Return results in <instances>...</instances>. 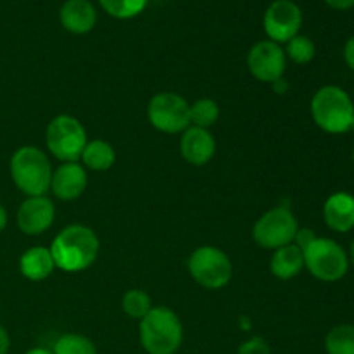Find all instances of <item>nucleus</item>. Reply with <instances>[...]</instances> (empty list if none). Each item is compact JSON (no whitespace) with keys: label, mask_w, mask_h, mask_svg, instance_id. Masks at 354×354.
Instances as JSON below:
<instances>
[{"label":"nucleus","mask_w":354,"mask_h":354,"mask_svg":"<svg viewBox=\"0 0 354 354\" xmlns=\"http://www.w3.org/2000/svg\"><path fill=\"white\" fill-rule=\"evenodd\" d=\"M55 268L75 273L90 268L99 256L100 242L95 232L85 225H69L62 228L50 244Z\"/></svg>","instance_id":"f257e3e1"},{"label":"nucleus","mask_w":354,"mask_h":354,"mask_svg":"<svg viewBox=\"0 0 354 354\" xmlns=\"http://www.w3.org/2000/svg\"><path fill=\"white\" fill-rule=\"evenodd\" d=\"M138 335L147 354H176L183 341V325L175 311L156 306L140 320Z\"/></svg>","instance_id":"f03ea898"},{"label":"nucleus","mask_w":354,"mask_h":354,"mask_svg":"<svg viewBox=\"0 0 354 354\" xmlns=\"http://www.w3.org/2000/svg\"><path fill=\"white\" fill-rule=\"evenodd\" d=\"M52 165L47 154L33 145H23L10 158V176L28 197L45 196L50 190Z\"/></svg>","instance_id":"7ed1b4c3"},{"label":"nucleus","mask_w":354,"mask_h":354,"mask_svg":"<svg viewBox=\"0 0 354 354\" xmlns=\"http://www.w3.org/2000/svg\"><path fill=\"white\" fill-rule=\"evenodd\" d=\"M311 118L318 128L332 135L346 133L354 116L353 99L341 86H322L311 99Z\"/></svg>","instance_id":"20e7f679"},{"label":"nucleus","mask_w":354,"mask_h":354,"mask_svg":"<svg viewBox=\"0 0 354 354\" xmlns=\"http://www.w3.org/2000/svg\"><path fill=\"white\" fill-rule=\"evenodd\" d=\"M303 256L308 272L322 282H337L348 273V252L332 239L317 237L303 249Z\"/></svg>","instance_id":"39448f33"},{"label":"nucleus","mask_w":354,"mask_h":354,"mask_svg":"<svg viewBox=\"0 0 354 354\" xmlns=\"http://www.w3.org/2000/svg\"><path fill=\"white\" fill-rule=\"evenodd\" d=\"M187 266H189L192 279L201 287L209 290L227 287L230 283L232 275H234V266H232L230 258L221 249L213 248V245L197 248L190 254Z\"/></svg>","instance_id":"423d86ee"},{"label":"nucleus","mask_w":354,"mask_h":354,"mask_svg":"<svg viewBox=\"0 0 354 354\" xmlns=\"http://www.w3.org/2000/svg\"><path fill=\"white\" fill-rule=\"evenodd\" d=\"M47 149L55 159L62 162H75L82 158L85 149L86 131L76 118L61 114L48 123L45 131Z\"/></svg>","instance_id":"0eeeda50"},{"label":"nucleus","mask_w":354,"mask_h":354,"mask_svg":"<svg viewBox=\"0 0 354 354\" xmlns=\"http://www.w3.org/2000/svg\"><path fill=\"white\" fill-rule=\"evenodd\" d=\"M297 230H299V225H297L292 211L286 206H279L266 211L256 221L254 228H252V239L263 249L275 251L283 245L292 244Z\"/></svg>","instance_id":"6e6552de"},{"label":"nucleus","mask_w":354,"mask_h":354,"mask_svg":"<svg viewBox=\"0 0 354 354\" xmlns=\"http://www.w3.org/2000/svg\"><path fill=\"white\" fill-rule=\"evenodd\" d=\"M147 118L162 133H182L190 127V104L175 92L156 93L149 100Z\"/></svg>","instance_id":"1a4fd4ad"},{"label":"nucleus","mask_w":354,"mask_h":354,"mask_svg":"<svg viewBox=\"0 0 354 354\" xmlns=\"http://www.w3.org/2000/svg\"><path fill=\"white\" fill-rule=\"evenodd\" d=\"M263 26L268 38L275 44H287L290 38L299 35L303 26V12L292 0H275L266 9Z\"/></svg>","instance_id":"9d476101"},{"label":"nucleus","mask_w":354,"mask_h":354,"mask_svg":"<svg viewBox=\"0 0 354 354\" xmlns=\"http://www.w3.org/2000/svg\"><path fill=\"white\" fill-rule=\"evenodd\" d=\"M248 68L258 82H279L287 68L286 50L272 40L258 41L248 54Z\"/></svg>","instance_id":"9b49d317"},{"label":"nucleus","mask_w":354,"mask_h":354,"mask_svg":"<svg viewBox=\"0 0 354 354\" xmlns=\"http://www.w3.org/2000/svg\"><path fill=\"white\" fill-rule=\"evenodd\" d=\"M55 218L54 203L47 196L28 197L17 209V227L26 235H40L52 227Z\"/></svg>","instance_id":"f8f14e48"},{"label":"nucleus","mask_w":354,"mask_h":354,"mask_svg":"<svg viewBox=\"0 0 354 354\" xmlns=\"http://www.w3.org/2000/svg\"><path fill=\"white\" fill-rule=\"evenodd\" d=\"M88 176L86 169L78 161L62 162L54 173H52L50 190L57 199L75 201L85 192Z\"/></svg>","instance_id":"ddd939ff"},{"label":"nucleus","mask_w":354,"mask_h":354,"mask_svg":"<svg viewBox=\"0 0 354 354\" xmlns=\"http://www.w3.org/2000/svg\"><path fill=\"white\" fill-rule=\"evenodd\" d=\"M216 151V140L209 130L199 127H189L180 140L182 158L192 166H204L213 159Z\"/></svg>","instance_id":"4468645a"},{"label":"nucleus","mask_w":354,"mask_h":354,"mask_svg":"<svg viewBox=\"0 0 354 354\" xmlns=\"http://www.w3.org/2000/svg\"><path fill=\"white\" fill-rule=\"evenodd\" d=\"M64 30L73 35H85L97 23V10L90 0H66L59 12Z\"/></svg>","instance_id":"2eb2a0df"},{"label":"nucleus","mask_w":354,"mask_h":354,"mask_svg":"<svg viewBox=\"0 0 354 354\" xmlns=\"http://www.w3.org/2000/svg\"><path fill=\"white\" fill-rule=\"evenodd\" d=\"M324 220L330 230L348 234L354 228V196L335 192L325 201Z\"/></svg>","instance_id":"dca6fc26"},{"label":"nucleus","mask_w":354,"mask_h":354,"mask_svg":"<svg viewBox=\"0 0 354 354\" xmlns=\"http://www.w3.org/2000/svg\"><path fill=\"white\" fill-rule=\"evenodd\" d=\"M19 270L21 275L31 282H41V280L48 279L55 270L50 249L44 248V245H35V248L24 251L19 259Z\"/></svg>","instance_id":"f3484780"},{"label":"nucleus","mask_w":354,"mask_h":354,"mask_svg":"<svg viewBox=\"0 0 354 354\" xmlns=\"http://www.w3.org/2000/svg\"><path fill=\"white\" fill-rule=\"evenodd\" d=\"M304 256L296 244H287L273 251L270 259V272L280 280H292L303 272Z\"/></svg>","instance_id":"a211bd4d"},{"label":"nucleus","mask_w":354,"mask_h":354,"mask_svg":"<svg viewBox=\"0 0 354 354\" xmlns=\"http://www.w3.org/2000/svg\"><path fill=\"white\" fill-rule=\"evenodd\" d=\"M80 159L83 162V168L93 169V171H107L109 168H113L114 161H116V152L109 142L95 138V140L86 142Z\"/></svg>","instance_id":"6ab92c4d"},{"label":"nucleus","mask_w":354,"mask_h":354,"mask_svg":"<svg viewBox=\"0 0 354 354\" xmlns=\"http://www.w3.org/2000/svg\"><path fill=\"white\" fill-rule=\"evenodd\" d=\"M327 354H354V325L342 324L330 328L325 337Z\"/></svg>","instance_id":"aec40b11"},{"label":"nucleus","mask_w":354,"mask_h":354,"mask_svg":"<svg viewBox=\"0 0 354 354\" xmlns=\"http://www.w3.org/2000/svg\"><path fill=\"white\" fill-rule=\"evenodd\" d=\"M220 118V107L214 102L213 99H204L196 100L190 106V127H199L209 130Z\"/></svg>","instance_id":"412c9836"},{"label":"nucleus","mask_w":354,"mask_h":354,"mask_svg":"<svg viewBox=\"0 0 354 354\" xmlns=\"http://www.w3.org/2000/svg\"><path fill=\"white\" fill-rule=\"evenodd\" d=\"M54 354H97L93 341L82 334H64L55 341Z\"/></svg>","instance_id":"4be33fe9"},{"label":"nucleus","mask_w":354,"mask_h":354,"mask_svg":"<svg viewBox=\"0 0 354 354\" xmlns=\"http://www.w3.org/2000/svg\"><path fill=\"white\" fill-rule=\"evenodd\" d=\"M121 306L128 317L133 318V320H142L152 310V299L145 290L131 289L124 292Z\"/></svg>","instance_id":"5701e85b"},{"label":"nucleus","mask_w":354,"mask_h":354,"mask_svg":"<svg viewBox=\"0 0 354 354\" xmlns=\"http://www.w3.org/2000/svg\"><path fill=\"white\" fill-rule=\"evenodd\" d=\"M149 0H99L100 7L116 19H131L145 9Z\"/></svg>","instance_id":"b1692460"},{"label":"nucleus","mask_w":354,"mask_h":354,"mask_svg":"<svg viewBox=\"0 0 354 354\" xmlns=\"http://www.w3.org/2000/svg\"><path fill=\"white\" fill-rule=\"evenodd\" d=\"M315 54H317V47L310 37L296 35L287 41L286 57H289L296 64H308L315 57Z\"/></svg>","instance_id":"393cba45"},{"label":"nucleus","mask_w":354,"mask_h":354,"mask_svg":"<svg viewBox=\"0 0 354 354\" xmlns=\"http://www.w3.org/2000/svg\"><path fill=\"white\" fill-rule=\"evenodd\" d=\"M237 354H272V348L263 337H251L239 346Z\"/></svg>","instance_id":"a878e982"},{"label":"nucleus","mask_w":354,"mask_h":354,"mask_svg":"<svg viewBox=\"0 0 354 354\" xmlns=\"http://www.w3.org/2000/svg\"><path fill=\"white\" fill-rule=\"evenodd\" d=\"M315 239H317V235H315V232L311 230V228H299L292 244H296L297 248L303 251V249L308 248V245H310Z\"/></svg>","instance_id":"bb28decb"},{"label":"nucleus","mask_w":354,"mask_h":354,"mask_svg":"<svg viewBox=\"0 0 354 354\" xmlns=\"http://www.w3.org/2000/svg\"><path fill=\"white\" fill-rule=\"evenodd\" d=\"M344 61L346 64L354 71V37L349 38L346 41V47H344Z\"/></svg>","instance_id":"cd10ccee"},{"label":"nucleus","mask_w":354,"mask_h":354,"mask_svg":"<svg viewBox=\"0 0 354 354\" xmlns=\"http://www.w3.org/2000/svg\"><path fill=\"white\" fill-rule=\"evenodd\" d=\"M325 3L337 10H348L354 7V0H325Z\"/></svg>","instance_id":"c85d7f7f"},{"label":"nucleus","mask_w":354,"mask_h":354,"mask_svg":"<svg viewBox=\"0 0 354 354\" xmlns=\"http://www.w3.org/2000/svg\"><path fill=\"white\" fill-rule=\"evenodd\" d=\"M10 349V337L6 328L0 325V354H7Z\"/></svg>","instance_id":"c756f323"},{"label":"nucleus","mask_w":354,"mask_h":354,"mask_svg":"<svg viewBox=\"0 0 354 354\" xmlns=\"http://www.w3.org/2000/svg\"><path fill=\"white\" fill-rule=\"evenodd\" d=\"M6 227H7V211L6 207L0 204V232H2Z\"/></svg>","instance_id":"7c9ffc66"},{"label":"nucleus","mask_w":354,"mask_h":354,"mask_svg":"<svg viewBox=\"0 0 354 354\" xmlns=\"http://www.w3.org/2000/svg\"><path fill=\"white\" fill-rule=\"evenodd\" d=\"M24 354H54V353H52V349L48 348H31Z\"/></svg>","instance_id":"2f4dec72"},{"label":"nucleus","mask_w":354,"mask_h":354,"mask_svg":"<svg viewBox=\"0 0 354 354\" xmlns=\"http://www.w3.org/2000/svg\"><path fill=\"white\" fill-rule=\"evenodd\" d=\"M349 261H351L353 266H354V241L351 244V249H349Z\"/></svg>","instance_id":"473e14b6"},{"label":"nucleus","mask_w":354,"mask_h":354,"mask_svg":"<svg viewBox=\"0 0 354 354\" xmlns=\"http://www.w3.org/2000/svg\"><path fill=\"white\" fill-rule=\"evenodd\" d=\"M349 130H351L353 133H354V116H353V121H351V128H349Z\"/></svg>","instance_id":"72a5a7b5"},{"label":"nucleus","mask_w":354,"mask_h":354,"mask_svg":"<svg viewBox=\"0 0 354 354\" xmlns=\"http://www.w3.org/2000/svg\"><path fill=\"white\" fill-rule=\"evenodd\" d=\"M353 161H354V151H353Z\"/></svg>","instance_id":"f704fd0d"}]
</instances>
